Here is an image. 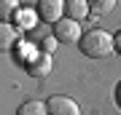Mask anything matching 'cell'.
I'll return each mask as SVG.
<instances>
[{
  "instance_id": "6da1fadb",
  "label": "cell",
  "mask_w": 121,
  "mask_h": 115,
  "mask_svg": "<svg viewBox=\"0 0 121 115\" xmlns=\"http://www.w3.org/2000/svg\"><path fill=\"white\" fill-rule=\"evenodd\" d=\"M78 46H81V54L89 56V59H105L116 48V38L105 30H89V32H83Z\"/></svg>"
},
{
  "instance_id": "7a4b0ae2",
  "label": "cell",
  "mask_w": 121,
  "mask_h": 115,
  "mask_svg": "<svg viewBox=\"0 0 121 115\" xmlns=\"http://www.w3.org/2000/svg\"><path fill=\"white\" fill-rule=\"evenodd\" d=\"M54 38L59 40V43H81L83 38V32H81V21H75V19H59L54 24Z\"/></svg>"
},
{
  "instance_id": "3957f363",
  "label": "cell",
  "mask_w": 121,
  "mask_h": 115,
  "mask_svg": "<svg viewBox=\"0 0 121 115\" xmlns=\"http://www.w3.org/2000/svg\"><path fill=\"white\" fill-rule=\"evenodd\" d=\"M65 11H67V0H38V13L43 21L56 24L59 19H65Z\"/></svg>"
},
{
  "instance_id": "277c9868",
  "label": "cell",
  "mask_w": 121,
  "mask_h": 115,
  "mask_svg": "<svg viewBox=\"0 0 121 115\" xmlns=\"http://www.w3.org/2000/svg\"><path fill=\"white\" fill-rule=\"evenodd\" d=\"M46 107H48V115H81L78 102L70 99V96H62V94L51 96V99L46 102Z\"/></svg>"
},
{
  "instance_id": "5b68a950",
  "label": "cell",
  "mask_w": 121,
  "mask_h": 115,
  "mask_svg": "<svg viewBox=\"0 0 121 115\" xmlns=\"http://www.w3.org/2000/svg\"><path fill=\"white\" fill-rule=\"evenodd\" d=\"M27 72H30L32 78H46L48 72H51V54L40 51L27 59Z\"/></svg>"
},
{
  "instance_id": "8992f818",
  "label": "cell",
  "mask_w": 121,
  "mask_h": 115,
  "mask_svg": "<svg viewBox=\"0 0 121 115\" xmlns=\"http://www.w3.org/2000/svg\"><path fill=\"white\" fill-rule=\"evenodd\" d=\"M89 11H91L89 0H67V16H70V19L81 21V19L89 16Z\"/></svg>"
},
{
  "instance_id": "52a82bcc",
  "label": "cell",
  "mask_w": 121,
  "mask_h": 115,
  "mask_svg": "<svg viewBox=\"0 0 121 115\" xmlns=\"http://www.w3.org/2000/svg\"><path fill=\"white\" fill-rule=\"evenodd\" d=\"M38 19H40V13L32 11V8H19L16 11V27L19 30H32Z\"/></svg>"
},
{
  "instance_id": "ba28073f",
  "label": "cell",
  "mask_w": 121,
  "mask_h": 115,
  "mask_svg": "<svg viewBox=\"0 0 121 115\" xmlns=\"http://www.w3.org/2000/svg\"><path fill=\"white\" fill-rule=\"evenodd\" d=\"M16 115H48V107H46V102H38V99H30V102L19 104Z\"/></svg>"
},
{
  "instance_id": "9c48e42d",
  "label": "cell",
  "mask_w": 121,
  "mask_h": 115,
  "mask_svg": "<svg viewBox=\"0 0 121 115\" xmlns=\"http://www.w3.org/2000/svg\"><path fill=\"white\" fill-rule=\"evenodd\" d=\"M89 5H91L94 13H110L118 5V0H89Z\"/></svg>"
},
{
  "instance_id": "30bf717a",
  "label": "cell",
  "mask_w": 121,
  "mask_h": 115,
  "mask_svg": "<svg viewBox=\"0 0 121 115\" xmlns=\"http://www.w3.org/2000/svg\"><path fill=\"white\" fill-rule=\"evenodd\" d=\"M16 11H19L16 0H0V16H3V21L11 19V16H16Z\"/></svg>"
},
{
  "instance_id": "8fae6325",
  "label": "cell",
  "mask_w": 121,
  "mask_h": 115,
  "mask_svg": "<svg viewBox=\"0 0 121 115\" xmlns=\"http://www.w3.org/2000/svg\"><path fill=\"white\" fill-rule=\"evenodd\" d=\"M0 30H3L0 43H3V48H8L11 43H13V38H16V30H19V27H11V24H5V21H3V27H0Z\"/></svg>"
},
{
  "instance_id": "7c38bea8",
  "label": "cell",
  "mask_w": 121,
  "mask_h": 115,
  "mask_svg": "<svg viewBox=\"0 0 121 115\" xmlns=\"http://www.w3.org/2000/svg\"><path fill=\"white\" fill-rule=\"evenodd\" d=\"M56 43H59L56 38H46V40H43V51H46V54H51L54 48H56Z\"/></svg>"
},
{
  "instance_id": "4fadbf2b",
  "label": "cell",
  "mask_w": 121,
  "mask_h": 115,
  "mask_svg": "<svg viewBox=\"0 0 121 115\" xmlns=\"http://www.w3.org/2000/svg\"><path fill=\"white\" fill-rule=\"evenodd\" d=\"M116 51H118V54H121V32H118V35H116Z\"/></svg>"
},
{
  "instance_id": "5bb4252c",
  "label": "cell",
  "mask_w": 121,
  "mask_h": 115,
  "mask_svg": "<svg viewBox=\"0 0 121 115\" xmlns=\"http://www.w3.org/2000/svg\"><path fill=\"white\" fill-rule=\"evenodd\" d=\"M118 102H121V88H118Z\"/></svg>"
}]
</instances>
